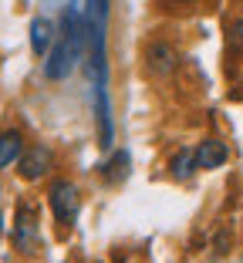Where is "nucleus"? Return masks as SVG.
Segmentation results:
<instances>
[{"mask_svg": "<svg viewBox=\"0 0 243 263\" xmlns=\"http://www.w3.org/2000/svg\"><path fill=\"white\" fill-rule=\"evenodd\" d=\"M47 209H51V216H54L58 226L71 230V226L78 223V213H81V189L74 179H51L47 182Z\"/></svg>", "mask_w": 243, "mask_h": 263, "instance_id": "obj_1", "label": "nucleus"}, {"mask_svg": "<svg viewBox=\"0 0 243 263\" xmlns=\"http://www.w3.org/2000/svg\"><path fill=\"white\" fill-rule=\"evenodd\" d=\"M41 243V209L34 199H21L14 209V250L31 256Z\"/></svg>", "mask_w": 243, "mask_h": 263, "instance_id": "obj_2", "label": "nucleus"}, {"mask_svg": "<svg viewBox=\"0 0 243 263\" xmlns=\"http://www.w3.org/2000/svg\"><path fill=\"white\" fill-rule=\"evenodd\" d=\"M85 61V58L78 54V47L71 44L68 37H64L61 31H58L54 44H51V51L44 54V78L47 81H64V78L71 74V71L78 68V64Z\"/></svg>", "mask_w": 243, "mask_h": 263, "instance_id": "obj_3", "label": "nucleus"}, {"mask_svg": "<svg viewBox=\"0 0 243 263\" xmlns=\"http://www.w3.org/2000/svg\"><path fill=\"white\" fill-rule=\"evenodd\" d=\"M91 101H95V135H98V148L111 152V145H115V118H111L108 85H91Z\"/></svg>", "mask_w": 243, "mask_h": 263, "instance_id": "obj_4", "label": "nucleus"}, {"mask_svg": "<svg viewBox=\"0 0 243 263\" xmlns=\"http://www.w3.org/2000/svg\"><path fill=\"white\" fill-rule=\"evenodd\" d=\"M51 169H54V148L41 145V142L31 145V148H24L21 159H17V176H21L24 182H41Z\"/></svg>", "mask_w": 243, "mask_h": 263, "instance_id": "obj_5", "label": "nucleus"}, {"mask_svg": "<svg viewBox=\"0 0 243 263\" xmlns=\"http://www.w3.org/2000/svg\"><path fill=\"white\" fill-rule=\"evenodd\" d=\"M176 64H179V54H176L173 44H165V41H152V44L145 47V68H149L156 78L173 74Z\"/></svg>", "mask_w": 243, "mask_h": 263, "instance_id": "obj_6", "label": "nucleus"}, {"mask_svg": "<svg viewBox=\"0 0 243 263\" xmlns=\"http://www.w3.org/2000/svg\"><path fill=\"white\" fill-rule=\"evenodd\" d=\"M230 159V148L223 139H216V135H210V139H203L196 145V165L203 172H213V169H223Z\"/></svg>", "mask_w": 243, "mask_h": 263, "instance_id": "obj_7", "label": "nucleus"}, {"mask_svg": "<svg viewBox=\"0 0 243 263\" xmlns=\"http://www.w3.org/2000/svg\"><path fill=\"white\" fill-rule=\"evenodd\" d=\"M128 165H132L128 148H115L111 159H105V162L98 165V176H102V182H108V186H118V182L128 176Z\"/></svg>", "mask_w": 243, "mask_h": 263, "instance_id": "obj_8", "label": "nucleus"}, {"mask_svg": "<svg viewBox=\"0 0 243 263\" xmlns=\"http://www.w3.org/2000/svg\"><path fill=\"white\" fill-rule=\"evenodd\" d=\"M24 148H27V142H24L21 128H4V132H0V169L17 165V159H21Z\"/></svg>", "mask_w": 243, "mask_h": 263, "instance_id": "obj_9", "label": "nucleus"}, {"mask_svg": "<svg viewBox=\"0 0 243 263\" xmlns=\"http://www.w3.org/2000/svg\"><path fill=\"white\" fill-rule=\"evenodd\" d=\"M27 31H31V51L38 58H44L47 51H51V44H54V37H58V27L47 21V17H34Z\"/></svg>", "mask_w": 243, "mask_h": 263, "instance_id": "obj_10", "label": "nucleus"}, {"mask_svg": "<svg viewBox=\"0 0 243 263\" xmlns=\"http://www.w3.org/2000/svg\"><path fill=\"white\" fill-rule=\"evenodd\" d=\"M196 172H199V165H196V148H179V152L169 159V176H173L176 182H189Z\"/></svg>", "mask_w": 243, "mask_h": 263, "instance_id": "obj_11", "label": "nucleus"}, {"mask_svg": "<svg viewBox=\"0 0 243 263\" xmlns=\"http://www.w3.org/2000/svg\"><path fill=\"white\" fill-rule=\"evenodd\" d=\"M227 58H243V17H233L227 24Z\"/></svg>", "mask_w": 243, "mask_h": 263, "instance_id": "obj_12", "label": "nucleus"}, {"mask_svg": "<svg viewBox=\"0 0 243 263\" xmlns=\"http://www.w3.org/2000/svg\"><path fill=\"white\" fill-rule=\"evenodd\" d=\"M0 193H4V189H0ZM0 233H4V213H0Z\"/></svg>", "mask_w": 243, "mask_h": 263, "instance_id": "obj_13", "label": "nucleus"}]
</instances>
